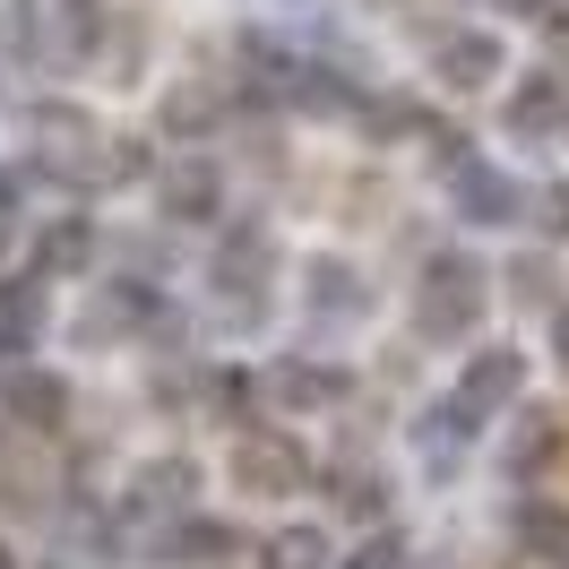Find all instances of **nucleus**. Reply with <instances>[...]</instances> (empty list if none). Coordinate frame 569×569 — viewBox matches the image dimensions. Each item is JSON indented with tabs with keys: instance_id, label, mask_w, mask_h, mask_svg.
Instances as JSON below:
<instances>
[{
	"instance_id": "nucleus-1",
	"label": "nucleus",
	"mask_w": 569,
	"mask_h": 569,
	"mask_svg": "<svg viewBox=\"0 0 569 569\" xmlns=\"http://www.w3.org/2000/svg\"><path fill=\"white\" fill-rule=\"evenodd\" d=\"M475 311H483V268L466 250H440L423 268V284H415V328L423 337H466Z\"/></svg>"
},
{
	"instance_id": "nucleus-2",
	"label": "nucleus",
	"mask_w": 569,
	"mask_h": 569,
	"mask_svg": "<svg viewBox=\"0 0 569 569\" xmlns=\"http://www.w3.org/2000/svg\"><path fill=\"white\" fill-rule=\"evenodd\" d=\"M302 475H311V466H302V449H293V440H284V431H250L242 449H233V483H242V492H302Z\"/></svg>"
},
{
	"instance_id": "nucleus-3",
	"label": "nucleus",
	"mask_w": 569,
	"mask_h": 569,
	"mask_svg": "<svg viewBox=\"0 0 569 569\" xmlns=\"http://www.w3.org/2000/svg\"><path fill=\"white\" fill-rule=\"evenodd\" d=\"M518 380H527V355H518V346H483V355L466 362V380H458V406L483 423V415H500V406L518 397Z\"/></svg>"
},
{
	"instance_id": "nucleus-4",
	"label": "nucleus",
	"mask_w": 569,
	"mask_h": 569,
	"mask_svg": "<svg viewBox=\"0 0 569 569\" xmlns=\"http://www.w3.org/2000/svg\"><path fill=\"white\" fill-rule=\"evenodd\" d=\"M0 415L27 431H61V415H70V389L52 380V371H9L0 380Z\"/></svg>"
},
{
	"instance_id": "nucleus-5",
	"label": "nucleus",
	"mask_w": 569,
	"mask_h": 569,
	"mask_svg": "<svg viewBox=\"0 0 569 569\" xmlns=\"http://www.w3.org/2000/svg\"><path fill=\"white\" fill-rule=\"evenodd\" d=\"M561 130H569V78H535L527 96L509 104V139L543 147V139H561Z\"/></svg>"
},
{
	"instance_id": "nucleus-6",
	"label": "nucleus",
	"mask_w": 569,
	"mask_h": 569,
	"mask_svg": "<svg viewBox=\"0 0 569 569\" xmlns=\"http://www.w3.org/2000/svg\"><path fill=\"white\" fill-rule=\"evenodd\" d=\"M190 492H199V466L190 458H156V466L130 475V509H139V518H164V509H181Z\"/></svg>"
},
{
	"instance_id": "nucleus-7",
	"label": "nucleus",
	"mask_w": 569,
	"mask_h": 569,
	"mask_svg": "<svg viewBox=\"0 0 569 569\" xmlns=\"http://www.w3.org/2000/svg\"><path fill=\"white\" fill-rule=\"evenodd\" d=\"M27 130H36L43 164H61V173H70L78 156L96 147V121H87V112H78V104H36V121H27Z\"/></svg>"
},
{
	"instance_id": "nucleus-8",
	"label": "nucleus",
	"mask_w": 569,
	"mask_h": 569,
	"mask_svg": "<svg viewBox=\"0 0 569 569\" xmlns=\"http://www.w3.org/2000/svg\"><path fill=\"white\" fill-rule=\"evenodd\" d=\"M96 36H104V0H61V9L43 18V52H52V61H87Z\"/></svg>"
},
{
	"instance_id": "nucleus-9",
	"label": "nucleus",
	"mask_w": 569,
	"mask_h": 569,
	"mask_svg": "<svg viewBox=\"0 0 569 569\" xmlns=\"http://www.w3.org/2000/svg\"><path fill=\"white\" fill-rule=\"evenodd\" d=\"M458 208L475 216V224H509V216L527 208V199H518V190H509L492 164H466V173H458Z\"/></svg>"
},
{
	"instance_id": "nucleus-10",
	"label": "nucleus",
	"mask_w": 569,
	"mask_h": 569,
	"mask_svg": "<svg viewBox=\"0 0 569 569\" xmlns=\"http://www.w3.org/2000/svg\"><path fill=\"white\" fill-rule=\"evenodd\" d=\"M431 70L449 78V87H483V78L500 70V43L492 36H449L440 52H431Z\"/></svg>"
},
{
	"instance_id": "nucleus-11",
	"label": "nucleus",
	"mask_w": 569,
	"mask_h": 569,
	"mask_svg": "<svg viewBox=\"0 0 569 569\" xmlns=\"http://www.w3.org/2000/svg\"><path fill=\"white\" fill-rule=\"evenodd\" d=\"M268 389H277L284 406H337V397H346V371H328V362H277Z\"/></svg>"
},
{
	"instance_id": "nucleus-12",
	"label": "nucleus",
	"mask_w": 569,
	"mask_h": 569,
	"mask_svg": "<svg viewBox=\"0 0 569 569\" xmlns=\"http://www.w3.org/2000/svg\"><path fill=\"white\" fill-rule=\"evenodd\" d=\"M311 311H337V320H362L371 311V293H362L355 268H337V259H320L311 268Z\"/></svg>"
},
{
	"instance_id": "nucleus-13",
	"label": "nucleus",
	"mask_w": 569,
	"mask_h": 569,
	"mask_svg": "<svg viewBox=\"0 0 569 569\" xmlns=\"http://www.w3.org/2000/svg\"><path fill=\"white\" fill-rule=\"evenodd\" d=\"M268 259H277V250H268V233H224V250H216V284H250V277H268Z\"/></svg>"
},
{
	"instance_id": "nucleus-14",
	"label": "nucleus",
	"mask_w": 569,
	"mask_h": 569,
	"mask_svg": "<svg viewBox=\"0 0 569 569\" xmlns=\"http://www.w3.org/2000/svg\"><path fill=\"white\" fill-rule=\"evenodd\" d=\"M259 569H328V535H311V527H284V535H268Z\"/></svg>"
},
{
	"instance_id": "nucleus-15",
	"label": "nucleus",
	"mask_w": 569,
	"mask_h": 569,
	"mask_svg": "<svg viewBox=\"0 0 569 569\" xmlns=\"http://www.w3.org/2000/svg\"><path fill=\"white\" fill-rule=\"evenodd\" d=\"M518 535H527V552H543L552 569H569V509H561V500L527 509V527H518Z\"/></svg>"
},
{
	"instance_id": "nucleus-16",
	"label": "nucleus",
	"mask_w": 569,
	"mask_h": 569,
	"mask_svg": "<svg viewBox=\"0 0 569 569\" xmlns=\"http://www.w3.org/2000/svg\"><path fill=\"white\" fill-rule=\"evenodd\" d=\"M87 259H96V233H87V216H70V224H52V233H43V268H52V277H78Z\"/></svg>"
},
{
	"instance_id": "nucleus-17",
	"label": "nucleus",
	"mask_w": 569,
	"mask_h": 569,
	"mask_svg": "<svg viewBox=\"0 0 569 569\" xmlns=\"http://www.w3.org/2000/svg\"><path fill=\"white\" fill-rule=\"evenodd\" d=\"M208 208H216V173H208V164L164 173V216H208Z\"/></svg>"
},
{
	"instance_id": "nucleus-18",
	"label": "nucleus",
	"mask_w": 569,
	"mask_h": 569,
	"mask_svg": "<svg viewBox=\"0 0 569 569\" xmlns=\"http://www.w3.org/2000/svg\"><path fill=\"white\" fill-rule=\"evenodd\" d=\"M328 500H346L355 518H380V475H371V466H346V475H328Z\"/></svg>"
},
{
	"instance_id": "nucleus-19",
	"label": "nucleus",
	"mask_w": 569,
	"mask_h": 569,
	"mask_svg": "<svg viewBox=\"0 0 569 569\" xmlns=\"http://www.w3.org/2000/svg\"><path fill=\"white\" fill-rule=\"evenodd\" d=\"M0 311H9V337H36V320H43L36 277H18V284H9V293H0Z\"/></svg>"
},
{
	"instance_id": "nucleus-20",
	"label": "nucleus",
	"mask_w": 569,
	"mask_h": 569,
	"mask_svg": "<svg viewBox=\"0 0 569 569\" xmlns=\"http://www.w3.org/2000/svg\"><path fill=\"white\" fill-rule=\"evenodd\" d=\"M527 216L543 224V233H552V242H569V181H552L543 199H527Z\"/></svg>"
},
{
	"instance_id": "nucleus-21",
	"label": "nucleus",
	"mask_w": 569,
	"mask_h": 569,
	"mask_svg": "<svg viewBox=\"0 0 569 569\" xmlns=\"http://www.w3.org/2000/svg\"><path fill=\"white\" fill-rule=\"evenodd\" d=\"M164 121H173V130H208V121H216V96H190V87H181L173 104H164Z\"/></svg>"
},
{
	"instance_id": "nucleus-22",
	"label": "nucleus",
	"mask_w": 569,
	"mask_h": 569,
	"mask_svg": "<svg viewBox=\"0 0 569 569\" xmlns=\"http://www.w3.org/2000/svg\"><path fill=\"white\" fill-rule=\"evenodd\" d=\"M346 569H406V543H397V535H371V543H362Z\"/></svg>"
},
{
	"instance_id": "nucleus-23",
	"label": "nucleus",
	"mask_w": 569,
	"mask_h": 569,
	"mask_svg": "<svg viewBox=\"0 0 569 569\" xmlns=\"http://www.w3.org/2000/svg\"><path fill=\"white\" fill-rule=\"evenodd\" d=\"M509 284H518L527 302H543V284H552V268H543V259H518V268H509Z\"/></svg>"
},
{
	"instance_id": "nucleus-24",
	"label": "nucleus",
	"mask_w": 569,
	"mask_h": 569,
	"mask_svg": "<svg viewBox=\"0 0 569 569\" xmlns=\"http://www.w3.org/2000/svg\"><path fill=\"white\" fill-rule=\"evenodd\" d=\"M181 552H190V561H199V552H233V535H224V527H190V535H181Z\"/></svg>"
},
{
	"instance_id": "nucleus-25",
	"label": "nucleus",
	"mask_w": 569,
	"mask_h": 569,
	"mask_svg": "<svg viewBox=\"0 0 569 569\" xmlns=\"http://www.w3.org/2000/svg\"><path fill=\"white\" fill-rule=\"evenodd\" d=\"M500 9H518V18H543V9H561V0H500Z\"/></svg>"
},
{
	"instance_id": "nucleus-26",
	"label": "nucleus",
	"mask_w": 569,
	"mask_h": 569,
	"mask_svg": "<svg viewBox=\"0 0 569 569\" xmlns=\"http://www.w3.org/2000/svg\"><path fill=\"white\" fill-rule=\"evenodd\" d=\"M552 346H561V362H569V311H561V328H552Z\"/></svg>"
},
{
	"instance_id": "nucleus-27",
	"label": "nucleus",
	"mask_w": 569,
	"mask_h": 569,
	"mask_svg": "<svg viewBox=\"0 0 569 569\" xmlns=\"http://www.w3.org/2000/svg\"><path fill=\"white\" fill-rule=\"evenodd\" d=\"M0 569H18V561H9V552H0Z\"/></svg>"
}]
</instances>
